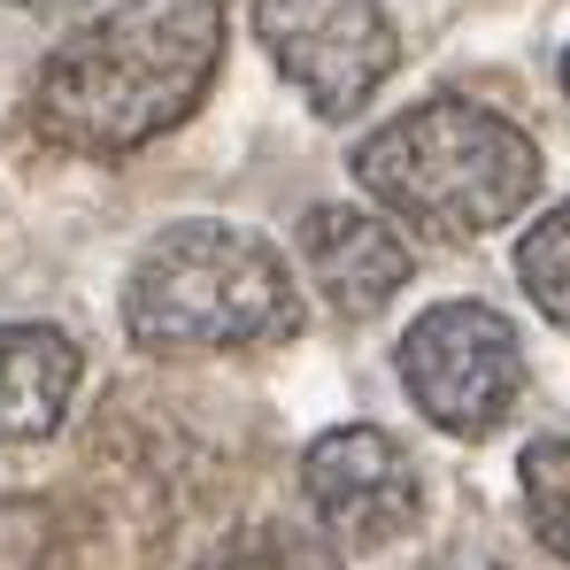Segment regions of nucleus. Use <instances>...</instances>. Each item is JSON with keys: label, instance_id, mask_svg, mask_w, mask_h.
<instances>
[{"label": "nucleus", "instance_id": "1", "mask_svg": "<svg viewBox=\"0 0 570 570\" xmlns=\"http://www.w3.org/2000/svg\"><path fill=\"white\" fill-rule=\"evenodd\" d=\"M224 0H116L31 78L23 124L78 163H124L178 131L216 86Z\"/></svg>", "mask_w": 570, "mask_h": 570}, {"label": "nucleus", "instance_id": "2", "mask_svg": "<svg viewBox=\"0 0 570 570\" xmlns=\"http://www.w3.org/2000/svg\"><path fill=\"white\" fill-rule=\"evenodd\" d=\"M347 170L409 232L463 247V239L501 232L509 216H524V200L540 193V147L524 124H509L485 100L432 94L401 108L393 124H379L347 155Z\"/></svg>", "mask_w": 570, "mask_h": 570}, {"label": "nucleus", "instance_id": "3", "mask_svg": "<svg viewBox=\"0 0 570 570\" xmlns=\"http://www.w3.org/2000/svg\"><path fill=\"white\" fill-rule=\"evenodd\" d=\"M124 332L139 355L278 347L301 332V285L263 232L186 216L139 247L124 278Z\"/></svg>", "mask_w": 570, "mask_h": 570}, {"label": "nucleus", "instance_id": "4", "mask_svg": "<svg viewBox=\"0 0 570 570\" xmlns=\"http://www.w3.org/2000/svg\"><path fill=\"white\" fill-rule=\"evenodd\" d=\"M401 385L424 409V424H440L448 440H485L509 424L517 393H524V340L501 308L485 301H440L424 308L401 347Z\"/></svg>", "mask_w": 570, "mask_h": 570}, {"label": "nucleus", "instance_id": "5", "mask_svg": "<svg viewBox=\"0 0 570 570\" xmlns=\"http://www.w3.org/2000/svg\"><path fill=\"white\" fill-rule=\"evenodd\" d=\"M255 39L324 124L363 116L401 62L385 0H255Z\"/></svg>", "mask_w": 570, "mask_h": 570}, {"label": "nucleus", "instance_id": "6", "mask_svg": "<svg viewBox=\"0 0 570 570\" xmlns=\"http://www.w3.org/2000/svg\"><path fill=\"white\" fill-rule=\"evenodd\" d=\"M301 493L316 509V532L347 556H371V548H393L401 532H416L424 517V478H416V455L379 432V424H340L324 440H308L301 455Z\"/></svg>", "mask_w": 570, "mask_h": 570}, {"label": "nucleus", "instance_id": "7", "mask_svg": "<svg viewBox=\"0 0 570 570\" xmlns=\"http://www.w3.org/2000/svg\"><path fill=\"white\" fill-rule=\"evenodd\" d=\"M301 271L324 293V308H340V316H379L385 301L409 285L416 255H409V239H401L385 216L347 208V200H324V208L301 216Z\"/></svg>", "mask_w": 570, "mask_h": 570}, {"label": "nucleus", "instance_id": "8", "mask_svg": "<svg viewBox=\"0 0 570 570\" xmlns=\"http://www.w3.org/2000/svg\"><path fill=\"white\" fill-rule=\"evenodd\" d=\"M78 340L62 324H0V448L55 440L78 401Z\"/></svg>", "mask_w": 570, "mask_h": 570}, {"label": "nucleus", "instance_id": "9", "mask_svg": "<svg viewBox=\"0 0 570 570\" xmlns=\"http://www.w3.org/2000/svg\"><path fill=\"white\" fill-rule=\"evenodd\" d=\"M200 570H347V563L308 524H239L200 556Z\"/></svg>", "mask_w": 570, "mask_h": 570}, {"label": "nucleus", "instance_id": "10", "mask_svg": "<svg viewBox=\"0 0 570 570\" xmlns=\"http://www.w3.org/2000/svg\"><path fill=\"white\" fill-rule=\"evenodd\" d=\"M517 485H524V517H532L540 548L570 563V432L563 440H532L524 463H517Z\"/></svg>", "mask_w": 570, "mask_h": 570}, {"label": "nucleus", "instance_id": "11", "mask_svg": "<svg viewBox=\"0 0 570 570\" xmlns=\"http://www.w3.org/2000/svg\"><path fill=\"white\" fill-rule=\"evenodd\" d=\"M517 278H524V293H532V301L570 332V200H563V208H548V216L524 232V247H517Z\"/></svg>", "mask_w": 570, "mask_h": 570}, {"label": "nucleus", "instance_id": "12", "mask_svg": "<svg viewBox=\"0 0 570 570\" xmlns=\"http://www.w3.org/2000/svg\"><path fill=\"white\" fill-rule=\"evenodd\" d=\"M424 570H493V563H471V556H440V563H424Z\"/></svg>", "mask_w": 570, "mask_h": 570}, {"label": "nucleus", "instance_id": "13", "mask_svg": "<svg viewBox=\"0 0 570 570\" xmlns=\"http://www.w3.org/2000/svg\"><path fill=\"white\" fill-rule=\"evenodd\" d=\"M8 8H86V0H8Z\"/></svg>", "mask_w": 570, "mask_h": 570}, {"label": "nucleus", "instance_id": "14", "mask_svg": "<svg viewBox=\"0 0 570 570\" xmlns=\"http://www.w3.org/2000/svg\"><path fill=\"white\" fill-rule=\"evenodd\" d=\"M563 94H570V55H563Z\"/></svg>", "mask_w": 570, "mask_h": 570}]
</instances>
